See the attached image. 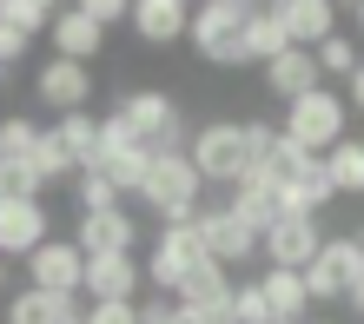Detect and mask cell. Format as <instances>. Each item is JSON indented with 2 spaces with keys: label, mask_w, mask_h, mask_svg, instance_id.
Segmentation results:
<instances>
[{
  "label": "cell",
  "mask_w": 364,
  "mask_h": 324,
  "mask_svg": "<svg viewBox=\"0 0 364 324\" xmlns=\"http://www.w3.org/2000/svg\"><path fill=\"white\" fill-rule=\"evenodd\" d=\"M199 172H192V159H186V146H159L153 153V166H146V192L139 199L159 212L166 225H192L199 219Z\"/></svg>",
  "instance_id": "obj_1"
},
{
  "label": "cell",
  "mask_w": 364,
  "mask_h": 324,
  "mask_svg": "<svg viewBox=\"0 0 364 324\" xmlns=\"http://www.w3.org/2000/svg\"><path fill=\"white\" fill-rule=\"evenodd\" d=\"M345 93H331V86H311V93H298L291 106H285V126H278V133H285L298 153L305 159H325L338 139H345Z\"/></svg>",
  "instance_id": "obj_2"
},
{
  "label": "cell",
  "mask_w": 364,
  "mask_h": 324,
  "mask_svg": "<svg viewBox=\"0 0 364 324\" xmlns=\"http://www.w3.org/2000/svg\"><path fill=\"white\" fill-rule=\"evenodd\" d=\"M186 159H192V172H199V185H239L245 172H252L239 119H212V126H199V133H192V146H186Z\"/></svg>",
  "instance_id": "obj_3"
},
{
  "label": "cell",
  "mask_w": 364,
  "mask_h": 324,
  "mask_svg": "<svg viewBox=\"0 0 364 324\" xmlns=\"http://www.w3.org/2000/svg\"><path fill=\"white\" fill-rule=\"evenodd\" d=\"M239 27H245L239 0H205V7H192L186 40H192L199 60H212V67H239Z\"/></svg>",
  "instance_id": "obj_4"
},
{
  "label": "cell",
  "mask_w": 364,
  "mask_h": 324,
  "mask_svg": "<svg viewBox=\"0 0 364 324\" xmlns=\"http://www.w3.org/2000/svg\"><path fill=\"white\" fill-rule=\"evenodd\" d=\"M113 113H119V126L146 146V153H159V146H179V106L166 99V93H153V86H133V93H126Z\"/></svg>",
  "instance_id": "obj_5"
},
{
  "label": "cell",
  "mask_w": 364,
  "mask_h": 324,
  "mask_svg": "<svg viewBox=\"0 0 364 324\" xmlns=\"http://www.w3.org/2000/svg\"><path fill=\"white\" fill-rule=\"evenodd\" d=\"M298 278H305V298H311V305H318V298H351V285L364 278L358 239H325V245H318V258H311Z\"/></svg>",
  "instance_id": "obj_6"
},
{
  "label": "cell",
  "mask_w": 364,
  "mask_h": 324,
  "mask_svg": "<svg viewBox=\"0 0 364 324\" xmlns=\"http://www.w3.org/2000/svg\"><path fill=\"white\" fill-rule=\"evenodd\" d=\"M192 232H199V245H205V258L212 265H245L252 252H259V232H252L239 212H225V205H205L199 219H192Z\"/></svg>",
  "instance_id": "obj_7"
},
{
  "label": "cell",
  "mask_w": 364,
  "mask_h": 324,
  "mask_svg": "<svg viewBox=\"0 0 364 324\" xmlns=\"http://www.w3.org/2000/svg\"><path fill=\"white\" fill-rule=\"evenodd\" d=\"M199 265H205L199 232H192V225H166V232H159V245H153V258H146V278H153L159 291H179Z\"/></svg>",
  "instance_id": "obj_8"
},
{
  "label": "cell",
  "mask_w": 364,
  "mask_h": 324,
  "mask_svg": "<svg viewBox=\"0 0 364 324\" xmlns=\"http://www.w3.org/2000/svg\"><path fill=\"white\" fill-rule=\"evenodd\" d=\"M318 245H325V232H318V219H278L272 232H259V252L272 258V271H305Z\"/></svg>",
  "instance_id": "obj_9"
},
{
  "label": "cell",
  "mask_w": 364,
  "mask_h": 324,
  "mask_svg": "<svg viewBox=\"0 0 364 324\" xmlns=\"http://www.w3.org/2000/svg\"><path fill=\"white\" fill-rule=\"evenodd\" d=\"M173 305L192 311V318H205V324H232V278H225V265H212V258H205V265L173 291Z\"/></svg>",
  "instance_id": "obj_10"
},
{
  "label": "cell",
  "mask_w": 364,
  "mask_h": 324,
  "mask_svg": "<svg viewBox=\"0 0 364 324\" xmlns=\"http://www.w3.org/2000/svg\"><path fill=\"white\" fill-rule=\"evenodd\" d=\"M331 199H338V185H331L325 159H305L285 185H278V219H318Z\"/></svg>",
  "instance_id": "obj_11"
},
{
  "label": "cell",
  "mask_w": 364,
  "mask_h": 324,
  "mask_svg": "<svg viewBox=\"0 0 364 324\" xmlns=\"http://www.w3.org/2000/svg\"><path fill=\"white\" fill-rule=\"evenodd\" d=\"M80 291H87L93 305H133V291H139V265H133V252H100V258H87V278H80Z\"/></svg>",
  "instance_id": "obj_12"
},
{
  "label": "cell",
  "mask_w": 364,
  "mask_h": 324,
  "mask_svg": "<svg viewBox=\"0 0 364 324\" xmlns=\"http://www.w3.org/2000/svg\"><path fill=\"white\" fill-rule=\"evenodd\" d=\"M47 245V205L40 199H0V258H33Z\"/></svg>",
  "instance_id": "obj_13"
},
{
  "label": "cell",
  "mask_w": 364,
  "mask_h": 324,
  "mask_svg": "<svg viewBox=\"0 0 364 324\" xmlns=\"http://www.w3.org/2000/svg\"><path fill=\"white\" fill-rule=\"evenodd\" d=\"M80 278H87V258H80L73 245H40L27 258V285L33 291H53V298H80Z\"/></svg>",
  "instance_id": "obj_14"
},
{
  "label": "cell",
  "mask_w": 364,
  "mask_h": 324,
  "mask_svg": "<svg viewBox=\"0 0 364 324\" xmlns=\"http://www.w3.org/2000/svg\"><path fill=\"white\" fill-rule=\"evenodd\" d=\"M33 93L47 99L60 119H67V113H87V99H93V73H87V67H73V60H47V67H40V80H33Z\"/></svg>",
  "instance_id": "obj_15"
},
{
  "label": "cell",
  "mask_w": 364,
  "mask_h": 324,
  "mask_svg": "<svg viewBox=\"0 0 364 324\" xmlns=\"http://www.w3.org/2000/svg\"><path fill=\"white\" fill-rule=\"evenodd\" d=\"M47 40H53V60H73V67H87V60L106 47V33L93 27L80 7H53V27H47Z\"/></svg>",
  "instance_id": "obj_16"
},
{
  "label": "cell",
  "mask_w": 364,
  "mask_h": 324,
  "mask_svg": "<svg viewBox=\"0 0 364 324\" xmlns=\"http://www.w3.org/2000/svg\"><path fill=\"white\" fill-rule=\"evenodd\" d=\"M278 27H285L291 47H318V40H331L338 33V14H331V0H278Z\"/></svg>",
  "instance_id": "obj_17"
},
{
  "label": "cell",
  "mask_w": 364,
  "mask_h": 324,
  "mask_svg": "<svg viewBox=\"0 0 364 324\" xmlns=\"http://www.w3.org/2000/svg\"><path fill=\"white\" fill-rule=\"evenodd\" d=\"M133 219L126 212H80V232H73V252L80 258H100V252H133Z\"/></svg>",
  "instance_id": "obj_18"
},
{
  "label": "cell",
  "mask_w": 364,
  "mask_h": 324,
  "mask_svg": "<svg viewBox=\"0 0 364 324\" xmlns=\"http://www.w3.org/2000/svg\"><path fill=\"white\" fill-rule=\"evenodd\" d=\"M225 212H239V219H245L252 232H272V225H278V179L252 166L245 179L232 185V205H225Z\"/></svg>",
  "instance_id": "obj_19"
},
{
  "label": "cell",
  "mask_w": 364,
  "mask_h": 324,
  "mask_svg": "<svg viewBox=\"0 0 364 324\" xmlns=\"http://www.w3.org/2000/svg\"><path fill=\"white\" fill-rule=\"evenodd\" d=\"M285 47H291V40H285V27H278V7H245V27H239V67H245V60L272 67Z\"/></svg>",
  "instance_id": "obj_20"
},
{
  "label": "cell",
  "mask_w": 364,
  "mask_h": 324,
  "mask_svg": "<svg viewBox=\"0 0 364 324\" xmlns=\"http://www.w3.org/2000/svg\"><path fill=\"white\" fill-rule=\"evenodd\" d=\"M139 27V40L146 47H173V40H186V20H192V7L186 0H139L133 14H126Z\"/></svg>",
  "instance_id": "obj_21"
},
{
  "label": "cell",
  "mask_w": 364,
  "mask_h": 324,
  "mask_svg": "<svg viewBox=\"0 0 364 324\" xmlns=\"http://www.w3.org/2000/svg\"><path fill=\"white\" fill-rule=\"evenodd\" d=\"M311 86H318V60H311L305 47H285V53L265 67V93H278L285 106H291L298 93H311Z\"/></svg>",
  "instance_id": "obj_22"
},
{
  "label": "cell",
  "mask_w": 364,
  "mask_h": 324,
  "mask_svg": "<svg viewBox=\"0 0 364 324\" xmlns=\"http://www.w3.org/2000/svg\"><path fill=\"white\" fill-rule=\"evenodd\" d=\"M259 291H265V311H272V324H298V318L311 311L305 278H298V271H265V278H259Z\"/></svg>",
  "instance_id": "obj_23"
},
{
  "label": "cell",
  "mask_w": 364,
  "mask_h": 324,
  "mask_svg": "<svg viewBox=\"0 0 364 324\" xmlns=\"http://www.w3.org/2000/svg\"><path fill=\"white\" fill-rule=\"evenodd\" d=\"M80 305L73 298H53V291H14V305H7V324H73Z\"/></svg>",
  "instance_id": "obj_24"
},
{
  "label": "cell",
  "mask_w": 364,
  "mask_h": 324,
  "mask_svg": "<svg viewBox=\"0 0 364 324\" xmlns=\"http://www.w3.org/2000/svg\"><path fill=\"white\" fill-rule=\"evenodd\" d=\"M47 133L60 139V153H67L80 172H87V159H93V146H100V119L93 113H67V119H53Z\"/></svg>",
  "instance_id": "obj_25"
},
{
  "label": "cell",
  "mask_w": 364,
  "mask_h": 324,
  "mask_svg": "<svg viewBox=\"0 0 364 324\" xmlns=\"http://www.w3.org/2000/svg\"><path fill=\"white\" fill-rule=\"evenodd\" d=\"M325 172H331L338 199H345V192H364V139H338L325 153Z\"/></svg>",
  "instance_id": "obj_26"
},
{
  "label": "cell",
  "mask_w": 364,
  "mask_h": 324,
  "mask_svg": "<svg viewBox=\"0 0 364 324\" xmlns=\"http://www.w3.org/2000/svg\"><path fill=\"white\" fill-rule=\"evenodd\" d=\"M146 166H153V153H146V146H133V153L106 159V166H100V179L113 185V192H133V199H139V192H146Z\"/></svg>",
  "instance_id": "obj_27"
},
{
  "label": "cell",
  "mask_w": 364,
  "mask_h": 324,
  "mask_svg": "<svg viewBox=\"0 0 364 324\" xmlns=\"http://www.w3.org/2000/svg\"><path fill=\"white\" fill-rule=\"evenodd\" d=\"M311 60H318V80H351L358 73V47H351V33H331V40H318L311 47Z\"/></svg>",
  "instance_id": "obj_28"
},
{
  "label": "cell",
  "mask_w": 364,
  "mask_h": 324,
  "mask_svg": "<svg viewBox=\"0 0 364 324\" xmlns=\"http://www.w3.org/2000/svg\"><path fill=\"white\" fill-rule=\"evenodd\" d=\"M33 139H40V126H33L27 113H7V119H0V166L27 159V153H33Z\"/></svg>",
  "instance_id": "obj_29"
},
{
  "label": "cell",
  "mask_w": 364,
  "mask_h": 324,
  "mask_svg": "<svg viewBox=\"0 0 364 324\" xmlns=\"http://www.w3.org/2000/svg\"><path fill=\"white\" fill-rule=\"evenodd\" d=\"M27 159H33V172H40L47 185H53V179H67V172H80L67 153H60V139L47 133V126H40V139H33V153H27Z\"/></svg>",
  "instance_id": "obj_30"
},
{
  "label": "cell",
  "mask_w": 364,
  "mask_h": 324,
  "mask_svg": "<svg viewBox=\"0 0 364 324\" xmlns=\"http://www.w3.org/2000/svg\"><path fill=\"white\" fill-rule=\"evenodd\" d=\"M0 20H7L14 33H27V40H33V33H47V27H53V7H47V0H14V7H0Z\"/></svg>",
  "instance_id": "obj_31"
},
{
  "label": "cell",
  "mask_w": 364,
  "mask_h": 324,
  "mask_svg": "<svg viewBox=\"0 0 364 324\" xmlns=\"http://www.w3.org/2000/svg\"><path fill=\"white\" fill-rule=\"evenodd\" d=\"M239 133H245V159H252V166H265V159H272V146H278V126H272V119H239Z\"/></svg>",
  "instance_id": "obj_32"
},
{
  "label": "cell",
  "mask_w": 364,
  "mask_h": 324,
  "mask_svg": "<svg viewBox=\"0 0 364 324\" xmlns=\"http://www.w3.org/2000/svg\"><path fill=\"white\" fill-rule=\"evenodd\" d=\"M232 324H272L265 291H259V285H232Z\"/></svg>",
  "instance_id": "obj_33"
},
{
  "label": "cell",
  "mask_w": 364,
  "mask_h": 324,
  "mask_svg": "<svg viewBox=\"0 0 364 324\" xmlns=\"http://www.w3.org/2000/svg\"><path fill=\"white\" fill-rule=\"evenodd\" d=\"M80 212H119V192L100 172H80Z\"/></svg>",
  "instance_id": "obj_34"
},
{
  "label": "cell",
  "mask_w": 364,
  "mask_h": 324,
  "mask_svg": "<svg viewBox=\"0 0 364 324\" xmlns=\"http://www.w3.org/2000/svg\"><path fill=\"white\" fill-rule=\"evenodd\" d=\"M27 47H33V40H27V33H14L7 20H0V73H14L20 60H27Z\"/></svg>",
  "instance_id": "obj_35"
},
{
  "label": "cell",
  "mask_w": 364,
  "mask_h": 324,
  "mask_svg": "<svg viewBox=\"0 0 364 324\" xmlns=\"http://www.w3.org/2000/svg\"><path fill=\"white\" fill-rule=\"evenodd\" d=\"M80 14H87V20H93V27L106 33V27H113V20H126V14H133V7H126V0H87V7H80Z\"/></svg>",
  "instance_id": "obj_36"
},
{
  "label": "cell",
  "mask_w": 364,
  "mask_h": 324,
  "mask_svg": "<svg viewBox=\"0 0 364 324\" xmlns=\"http://www.w3.org/2000/svg\"><path fill=\"white\" fill-rule=\"evenodd\" d=\"M80 324H139V318H133V305H93Z\"/></svg>",
  "instance_id": "obj_37"
},
{
  "label": "cell",
  "mask_w": 364,
  "mask_h": 324,
  "mask_svg": "<svg viewBox=\"0 0 364 324\" xmlns=\"http://www.w3.org/2000/svg\"><path fill=\"white\" fill-rule=\"evenodd\" d=\"M139 324H173V298H146V305H133Z\"/></svg>",
  "instance_id": "obj_38"
},
{
  "label": "cell",
  "mask_w": 364,
  "mask_h": 324,
  "mask_svg": "<svg viewBox=\"0 0 364 324\" xmlns=\"http://www.w3.org/2000/svg\"><path fill=\"white\" fill-rule=\"evenodd\" d=\"M345 86H351V93H345V106H358V113H364V60H358V73H351Z\"/></svg>",
  "instance_id": "obj_39"
},
{
  "label": "cell",
  "mask_w": 364,
  "mask_h": 324,
  "mask_svg": "<svg viewBox=\"0 0 364 324\" xmlns=\"http://www.w3.org/2000/svg\"><path fill=\"white\" fill-rule=\"evenodd\" d=\"M351 311L364 318V278H358V285H351Z\"/></svg>",
  "instance_id": "obj_40"
},
{
  "label": "cell",
  "mask_w": 364,
  "mask_h": 324,
  "mask_svg": "<svg viewBox=\"0 0 364 324\" xmlns=\"http://www.w3.org/2000/svg\"><path fill=\"white\" fill-rule=\"evenodd\" d=\"M173 324H205V318H192V311H179V305H173Z\"/></svg>",
  "instance_id": "obj_41"
},
{
  "label": "cell",
  "mask_w": 364,
  "mask_h": 324,
  "mask_svg": "<svg viewBox=\"0 0 364 324\" xmlns=\"http://www.w3.org/2000/svg\"><path fill=\"white\" fill-rule=\"evenodd\" d=\"M0 298H7V258H0Z\"/></svg>",
  "instance_id": "obj_42"
},
{
  "label": "cell",
  "mask_w": 364,
  "mask_h": 324,
  "mask_svg": "<svg viewBox=\"0 0 364 324\" xmlns=\"http://www.w3.org/2000/svg\"><path fill=\"white\" fill-rule=\"evenodd\" d=\"M0 199H7V172H0Z\"/></svg>",
  "instance_id": "obj_43"
},
{
  "label": "cell",
  "mask_w": 364,
  "mask_h": 324,
  "mask_svg": "<svg viewBox=\"0 0 364 324\" xmlns=\"http://www.w3.org/2000/svg\"><path fill=\"white\" fill-rule=\"evenodd\" d=\"M358 33H364V7H358Z\"/></svg>",
  "instance_id": "obj_44"
},
{
  "label": "cell",
  "mask_w": 364,
  "mask_h": 324,
  "mask_svg": "<svg viewBox=\"0 0 364 324\" xmlns=\"http://www.w3.org/2000/svg\"><path fill=\"white\" fill-rule=\"evenodd\" d=\"M73 324H80V318H73Z\"/></svg>",
  "instance_id": "obj_45"
}]
</instances>
